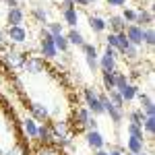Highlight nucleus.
Returning a JSON list of instances; mask_svg holds the SVG:
<instances>
[{
    "instance_id": "20e7f679",
    "label": "nucleus",
    "mask_w": 155,
    "mask_h": 155,
    "mask_svg": "<svg viewBox=\"0 0 155 155\" xmlns=\"http://www.w3.org/2000/svg\"><path fill=\"white\" fill-rule=\"evenodd\" d=\"M83 99H85V107L93 114V116H101V114H106L104 112V106H101V101H99V95H97V91L93 87H85L83 89Z\"/></svg>"
},
{
    "instance_id": "dca6fc26",
    "label": "nucleus",
    "mask_w": 155,
    "mask_h": 155,
    "mask_svg": "<svg viewBox=\"0 0 155 155\" xmlns=\"http://www.w3.org/2000/svg\"><path fill=\"white\" fill-rule=\"evenodd\" d=\"M106 27L110 29V33H124L126 23L120 15H110V19H106Z\"/></svg>"
},
{
    "instance_id": "f257e3e1",
    "label": "nucleus",
    "mask_w": 155,
    "mask_h": 155,
    "mask_svg": "<svg viewBox=\"0 0 155 155\" xmlns=\"http://www.w3.org/2000/svg\"><path fill=\"white\" fill-rule=\"evenodd\" d=\"M25 56L27 54L15 50L11 44L4 46V48H0V64H2L4 71H21L23 62H25Z\"/></svg>"
},
{
    "instance_id": "c03bdc74",
    "label": "nucleus",
    "mask_w": 155,
    "mask_h": 155,
    "mask_svg": "<svg viewBox=\"0 0 155 155\" xmlns=\"http://www.w3.org/2000/svg\"><path fill=\"white\" fill-rule=\"evenodd\" d=\"M93 155H110V151H106V149H97V151H93Z\"/></svg>"
},
{
    "instance_id": "bb28decb",
    "label": "nucleus",
    "mask_w": 155,
    "mask_h": 155,
    "mask_svg": "<svg viewBox=\"0 0 155 155\" xmlns=\"http://www.w3.org/2000/svg\"><path fill=\"white\" fill-rule=\"evenodd\" d=\"M35 155H64V151L58 149L56 145H39V149L35 151Z\"/></svg>"
},
{
    "instance_id": "58836bf2",
    "label": "nucleus",
    "mask_w": 155,
    "mask_h": 155,
    "mask_svg": "<svg viewBox=\"0 0 155 155\" xmlns=\"http://www.w3.org/2000/svg\"><path fill=\"white\" fill-rule=\"evenodd\" d=\"M95 0H72V4L74 6H91Z\"/></svg>"
},
{
    "instance_id": "a19ab883",
    "label": "nucleus",
    "mask_w": 155,
    "mask_h": 155,
    "mask_svg": "<svg viewBox=\"0 0 155 155\" xmlns=\"http://www.w3.org/2000/svg\"><path fill=\"white\" fill-rule=\"evenodd\" d=\"M2 2H4L8 8H17V6H21V4H19V0H2Z\"/></svg>"
},
{
    "instance_id": "39448f33",
    "label": "nucleus",
    "mask_w": 155,
    "mask_h": 155,
    "mask_svg": "<svg viewBox=\"0 0 155 155\" xmlns=\"http://www.w3.org/2000/svg\"><path fill=\"white\" fill-rule=\"evenodd\" d=\"M116 62H118V52L106 46L104 54H99V58H97V66H99V71H101V72H114V71H118Z\"/></svg>"
},
{
    "instance_id": "f704fd0d",
    "label": "nucleus",
    "mask_w": 155,
    "mask_h": 155,
    "mask_svg": "<svg viewBox=\"0 0 155 155\" xmlns=\"http://www.w3.org/2000/svg\"><path fill=\"white\" fill-rule=\"evenodd\" d=\"M143 120H145V114L139 107H134V110L128 112V122H132V124H143Z\"/></svg>"
},
{
    "instance_id": "09e8293b",
    "label": "nucleus",
    "mask_w": 155,
    "mask_h": 155,
    "mask_svg": "<svg viewBox=\"0 0 155 155\" xmlns=\"http://www.w3.org/2000/svg\"><path fill=\"white\" fill-rule=\"evenodd\" d=\"M124 155H132V153H124Z\"/></svg>"
},
{
    "instance_id": "6e6552de",
    "label": "nucleus",
    "mask_w": 155,
    "mask_h": 155,
    "mask_svg": "<svg viewBox=\"0 0 155 155\" xmlns=\"http://www.w3.org/2000/svg\"><path fill=\"white\" fill-rule=\"evenodd\" d=\"M81 50H83L85 54V62H87V66H89V71L91 72H97V58H99V52H97V48L93 46V44H87L85 41L83 46H81Z\"/></svg>"
},
{
    "instance_id": "e433bc0d",
    "label": "nucleus",
    "mask_w": 155,
    "mask_h": 155,
    "mask_svg": "<svg viewBox=\"0 0 155 155\" xmlns=\"http://www.w3.org/2000/svg\"><path fill=\"white\" fill-rule=\"evenodd\" d=\"M27 151H29V149H25V145H15V147H11V149H8V151H4V153L2 155H27Z\"/></svg>"
},
{
    "instance_id": "9b49d317",
    "label": "nucleus",
    "mask_w": 155,
    "mask_h": 155,
    "mask_svg": "<svg viewBox=\"0 0 155 155\" xmlns=\"http://www.w3.org/2000/svg\"><path fill=\"white\" fill-rule=\"evenodd\" d=\"M29 112H31V118L35 120V122H46L50 118L48 106H44L41 101H31L29 104Z\"/></svg>"
},
{
    "instance_id": "49530a36",
    "label": "nucleus",
    "mask_w": 155,
    "mask_h": 155,
    "mask_svg": "<svg viewBox=\"0 0 155 155\" xmlns=\"http://www.w3.org/2000/svg\"><path fill=\"white\" fill-rule=\"evenodd\" d=\"M139 155H153V153H147V151H141Z\"/></svg>"
},
{
    "instance_id": "7ed1b4c3",
    "label": "nucleus",
    "mask_w": 155,
    "mask_h": 155,
    "mask_svg": "<svg viewBox=\"0 0 155 155\" xmlns=\"http://www.w3.org/2000/svg\"><path fill=\"white\" fill-rule=\"evenodd\" d=\"M39 52H41L44 60H54L58 56V50L54 46V39H52V35H50V31L46 27H44L41 33H39Z\"/></svg>"
},
{
    "instance_id": "2eb2a0df",
    "label": "nucleus",
    "mask_w": 155,
    "mask_h": 155,
    "mask_svg": "<svg viewBox=\"0 0 155 155\" xmlns=\"http://www.w3.org/2000/svg\"><path fill=\"white\" fill-rule=\"evenodd\" d=\"M6 27H15V25H23L25 23V11L21 6L17 8H8L6 11Z\"/></svg>"
},
{
    "instance_id": "393cba45",
    "label": "nucleus",
    "mask_w": 155,
    "mask_h": 155,
    "mask_svg": "<svg viewBox=\"0 0 155 155\" xmlns=\"http://www.w3.org/2000/svg\"><path fill=\"white\" fill-rule=\"evenodd\" d=\"M52 39H54V46H56V50H58V52L68 54L71 44H68V39H66V35H64V33H60V35H52Z\"/></svg>"
},
{
    "instance_id": "4468645a",
    "label": "nucleus",
    "mask_w": 155,
    "mask_h": 155,
    "mask_svg": "<svg viewBox=\"0 0 155 155\" xmlns=\"http://www.w3.org/2000/svg\"><path fill=\"white\" fill-rule=\"evenodd\" d=\"M137 97H139V101H141V107H139V110L145 114V118H147V116H155V104H153V99H151V95L139 91Z\"/></svg>"
},
{
    "instance_id": "423d86ee",
    "label": "nucleus",
    "mask_w": 155,
    "mask_h": 155,
    "mask_svg": "<svg viewBox=\"0 0 155 155\" xmlns=\"http://www.w3.org/2000/svg\"><path fill=\"white\" fill-rule=\"evenodd\" d=\"M4 35H6V41L8 44H17V46H21V44H27L29 41V31L25 29L23 25H15V27H6L4 29Z\"/></svg>"
},
{
    "instance_id": "72a5a7b5",
    "label": "nucleus",
    "mask_w": 155,
    "mask_h": 155,
    "mask_svg": "<svg viewBox=\"0 0 155 155\" xmlns=\"http://www.w3.org/2000/svg\"><path fill=\"white\" fill-rule=\"evenodd\" d=\"M126 132H128V137L145 139V132H143V128H141V124H132V122H128V126H126Z\"/></svg>"
},
{
    "instance_id": "cd10ccee",
    "label": "nucleus",
    "mask_w": 155,
    "mask_h": 155,
    "mask_svg": "<svg viewBox=\"0 0 155 155\" xmlns=\"http://www.w3.org/2000/svg\"><path fill=\"white\" fill-rule=\"evenodd\" d=\"M31 17H33V19H35L37 23H48V11H46V8H44V6H33V8H31Z\"/></svg>"
},
{
    "instance_id": "1a4fd4ad",
    "label": "nucleus",
    "mask_w": 155,
    "mask_h": 155,
    "mask_svg": "<svg viewBox=\"0 0 155 155\" xmlns=\"http://www.w3.org/2000/svg\"><path fill=\"white\" fill-rule=\"evenodd\" d=\"M143 27H139V25H126V29H124V35L128 39V44L130 46H137V48H141L143 46Z\"/></svg>"
},
{
    "instance_id": "c9c22d12",
    "label": "nucleus",
    "mask_w": 155,
    "mask_h": 155,
    "mask_svg": "<svg viewBox=\"0 0 155 155\" xmlns=\"http://www.w3.org/2000/svg\"><path fill=\"white\" fill-rule=\"evenodd\" d=\"M107 99H110V104H112V106H116L118 110H124V101H122V97H120V93L116 91V89L107 93Z\"/></svg>"
},
{
    "instance_id": "4be33fe9",
    "label": "nucleus",
    "mask_w": 155,
    "mask_h": 155,
    "mask_svg": "<svg viewBox=\"0 0 155 155\" xmlns=\"http://www.w3.org/2000/svg\"><path fill=\"white\" fill-rule=\"evenodd\" d=\"M37 126H39V124H37L31 116L23 120V130H25V134H27V139H33V141L37 139Z\"/></svg>"
},
{
    "instance_id": "9d476101",
    "label": "nucleus",
    "mask_w": 155,
    "mask_h": 155,
    "mask_svg": "<svg viewBox=\"0 0 155 155\" xmlns=\"http://www.w3.org/2000/svg\"><path fill=\"white\" fill-rule=\"evenodd\" d=\"M85 143L89 149H106V139H104V134L99 130H85Z\"/></svg>"
},
{
    "instance_id": "a211bd4d",
    "label": "nucleus",
    "mask_w": 155,
    "mask_h": 155,
    "mask_svg": "<svg viewBox=\"0 0 155 155\" xmlns=\"http://www.w3.org/2000/svg\"><path fill=\"white\" fill-rule=\"evenodd\" d=\"M79 11H77V6H71V8H62V21H64V25H68V27H77V23H79Z\"/></svg>"
},
{
    "instance_id": "6ab92c4d",
    "label": "nucleus",
    "mask_w": 155,
    "mask_h": 155,
    "mask_svg": "<svg viewBox=\"0 0 155 155\" xmlns=\"http://www.w3.org/2000/svg\"><path fill=\"white\" fill-rule=\"evenodd\" d=\"M145 141H147V139H137V137H128V139H126V153L139 155L141 151H145Z\"/></svg>"
},
{
    "instance_id": "412c9836",
    "label": "nucleus",
    "mask_w": 155,
    "mask_h": 155,
    "mask_svg": "<svg viewBox=\"0 0 155 155\" xmlns=\"http://www.w3.org/2000/svg\"><path fill=\"white\" fill-rule=\"evenodd\" d=\"M87 21H89V27H91L93 33H104V31L107 29V27H106V19L99 17V15H91Z\"/></svg>"
},
{
    "instance_id": "5701e85b",
    "label": "nucleus",
    "mask_w": 155,
    "mask_h": 155,
    "mask_svg": "<svg viewBox=\"0 0 155 155\" xmlns=\"http://www.w3.org/2000/svg\"><path fill=\"white\" fill-rule=\"evenodd\" d=\"M66 39H68V44L71 46H77V48H81L85 44V37L83 33L77 29V27H72V29H68V33H66Z\"/></svg>"
},
{
    "instance_id": "8fccbe9b",
    "label": "nucleus",
    "mask_w": 155,
    "mask_h": 155,
    "mask_svg": "<svg viewBox=\"0 0 155 155\" xmlns=\"http://www.w3.org/2000/svg\"><path fill=\"white\" fill-rule=\"evenodd\" d=\"M0 4H2V0H0Z\"/></svg>"
},
{
    "instance_id": "aec40b11",
    "label": "nucleus",
    "mask_w": 155,
    "mask_h": 155,
    "mask_svg": "<svg viewBox=\"0 0 155 155\" xmlns=\"http://www.w3.org/2000/svg\"><path fill=\"white\" fill-rule=\"evenodd\" d=\"M141 89L137 87V85H132V83H128L126 87H122L118 93H120V97H122V101L124 104H128V101H132V99H137V93H139Z\"/></svg>"
},
{
    "instance_id": "f03ea898",
    "label": "nucleus",
    "mask_w": 155,
    "mask_h": 155,
    "mask_svg": "<svg viewBox=\"0 0 155 155\" xmlns=\"http://www.w3.org/2000/svg\"><path fill=\"white\" fill-rule=\"evenodd\" d=\"M91 118H93V114L87 110V107L79 106L74 112H72V118H71V132H85L87 130V124L91 122Z\"/></svg>"
},
{
    "instance_id": "a18cd8bd",
    "label": "nucleus",
    "mask_w": 155,
    "mask_h": 155,
    "mask_svg": "<svg viewBox=\"0 0 155 155\" xmlns=\"http://www.w3.org/2000/svg\"><path fill=\"white\" fill-rule=\"evenodd\" d=\"M52 114H54V116H60V114H62V106H56V107H54V112H52Z\"/></svg>"
},
{
    "instance_id": "b1692460",
    "label": "nucleus",
    "mask_w": 155,
    "mask_h": 155,
    "mask_svg": "<svg viewBox=\"0 0 155 155\" xmlns=\"http://www.w3.org/2000/svg\"><path fill=\"white\" fill-rule=\"evenodd\" d=\"M122 58L126 60V62H141V48H137V46H128V48L124 50V54H122Z\"/></svg>"
},
{
    "instance_id": "7c9ffc66",
    "label": "nucleus",
    "mask_w": 155,
    "mask_h": 155,
    "mask_svg": "<svg viewBox=\"0 0 155 155\" xmlns=\"http://www.w3.org/2000/svg\"><path fill=\"white\" fill-rule=\"evenodd\" d=\"M101 85H104L106 93L114 91V89H116V87H114V72H101Z\"/></svg>"
},
{
    "instance_id": "79ce46f5",
    "label": "nucleus",
    "mask_w": 155,
    "mask_h": 155,
    "mask_svg": "<svg viewBox=\"0 0 155 155\" xmlns=\"http://www.w3.org/2000/svg\"><path fill=\"white\" fill-rule=\"evenodd\" d=\"M4 46H8V41H6V35H4V29H0V48H4Z\"/></svg>"
},
{
    "instance_id": "473e14b6",
    "label": "nucleus",
    "mask_w": 155,
    "mask_h": 155,
    "mask_svg": "<svg viewBox=\"0 0 155 155\" xmlns=\"http://www.w3.org/2000/svg\"><path fill=\"white\" fill-rule=\"evenodd\" d=\"M120 17L124 19V23H126V25H132L134 21H137V8H128V6H124V11H122Z\"/></svg>"
},
{
    "instance_id": "37998d69",
    "label": "nucleus",
    "mask_w": 155,
    "mask_h": 155,
    "mask_svg": "<svg viewBox=\"0 0 155 155\" xmlns=\"http://www.w3.org/2000/svg\"><path fill=\"white\" fill-rule=\"evenodd\" d=\"M71 6H74L72 0H62V4H60V8H71Z\"/></svg>"
},
{
    "instance_id": "2f4dec72",
    "label": "nucleus",
    "mask_w": 155,
    "mask_h": 155,
    "mask_svg": "<svg viewBox=\"0 0 155 155\" xmlns=\"http://www.w3.org/2000/svg\"><path fill=\"white\" fill-rule=\"evenodd\" d=\"M143 46H147V48H153L155 46V31L153 27H147L143 31Z\"/></svg>"
},
{
    "instance_id": "ddd939ff",
    "label": "nucleus",
    "mask_w": 155,
    "mask_h": 155,
    "mask_svg": "<svg viewBox=\"0 0 155 155\" xmlns=\"http://www.w3.org/2000/svg\"><path fill=\"white\" fill-rule=\"evenodd\" d=\"M50 128H52V137H54V141L60 139V137H68V134H72V132H71V124H68L66 120L50 122ZM54 141H52V143H54Z\"/></svg>"
},
{
    "instance_id": "f8f14e48",
    "label": "nucleus",
    "mask_w": 155,
    "mask_h": 155,
    "mask_svg": "<svg viewBox=\"0 0 155 155\" xmlns=\"http://www.w3.org/2000/svg\"><path fill=\"white\" fill-rule=\"evenodd\" d=\"M134 25H139V27H143V29H147V27H153V8L149 6V8H137V21H134Z\"/></svg>"
},
{
    "instance_id": "f3484780",
    "label": "nucleus",
    "mask_w": 155,
    "mask_h": 155,
    "mask_svg": "<svg viewBox=\"0 0 155 155\" xmlns=\"http://www.w3.org/2000/svg\"><path fill=\"white\" fill-rule=\"evenodd\" d=\"M35 141H39V145H52L54 137H52V128H50L48 122H44V124L37 126V139Z\"/></svg>"
},
{
    "instance_id": "ea45409f",
    "label": "nucleus",
    "mask_w": 155,
    "mask_h": 155,
    "mask_svg": "<svg viewBox=\"0 0 155 155\" xmlns=\"http://www.w3.org/2000/svg\"><path fill=\"white\" fill-rule=\"evenodd\" d=\"M110 155H124V147H122V145H118V147L110 149Z\"/></svg>"
},
{
    "instance_id": "c85d7f7f",
    "label": "nucleus",
    "mask_w": 155,
    "mask_h": 155,
    "mask_svg": "<svg viewBox=\"0 0 155 155\" xmlns=\"http://www.w3.org/2000/svg\"><path fill=\"white\" fill-rule=\"evenodd\" d=\"M141 128H143V132L149 134V139H153V134H155V116H147V118L143 120V124H141Z\"/></svg>"
},
{
    "instance_id": "c756f323",
    "label": "nucleus",
    "mask_w": 155,
    "mask_h": 155,
    "mask_svg": "<svg viewBox=\"0 0 155 155\" xmlns=\"http://www.w3.org/2000/svg\"><path fill=\"white\" fill-rule=\"evenodd\" d=\"M44 27L50 31V35H60V33H64V23H60V21H48Z\"/></svg>"
},
{
    "instance_id": "0eeeda50",
    "label": "nucleus",
    "mask_w": 155,
    "mask_h": 155,
    "mask_svg": "<svg viewBox=\"0 0 155 155\" xmlns=\"http://www.w3.org/2000/svg\"><path fill=\"white\" fill-rule=\"evenodd\" d=\"M23 71L27 72V74H39V72L46 71V60L41 58L39 54H31V56H25Z\"/></svg>"
},
{
    "instance_id": "4c0bfd02",
    "label": "nucleus",
    "mask_w": 155,
    "mask_h": 155,
    "mask_svg": "<svg viewBox=\"0 0 155 155\" xmlns=\"http://www.w3.org/2000/svg\"><path fill=\"white\" fill-rule=\"evenodd\" d=\"M110 8H124L126 6V0H106Z\"/></svg>"
},
{
    "instance_id": "de8ad7c7",
    "label": "nucleus",
    "mask_w": 155,
    "mask_h": 155,
    "mask_svg": "<svg viewBox=\"0 0 155 155\" xmlns=\"http://www.w3.org/2000/svg\"><path fill=\"white\" fill-rule=\"evenodd\" d=\"M2 153H4V151H2V149H0V155H2Z\"/></svg>"
},
{
    "instance_id": "a878e982",
    "label": "nucleus",
    "mask_w": 155,
    "mask_h": 155,
    "mask_svg": "<svg viewBox=\"0 0 155 155\" xmlns=\"http://www.w3.org/2000/svg\"><path fill=\"white\" fill-rule=\"evenodd\" d=\"M130 83V79H128V74L122 71H114V87H116V91H120L122 87H126V85Z\"/></svg>"
}]
</instances>
